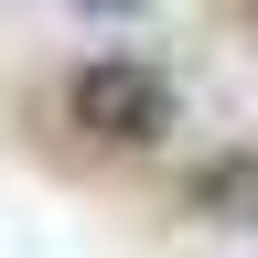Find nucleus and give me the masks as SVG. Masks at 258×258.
I'll return each instance as SVG.
<instances>
[{"label": "nucleus", "instance_id": "7ed1b4c3", "mask_svg": "<svg viewBox=\"0 0 258 258\" xmlns=\"http://www.w3.org/2000/svg\"><path fill=\"white\" fill-rule=\"evenodd\" d=\"M76 11H86V22H129L140 0H76Z\"/></svg>", "mask_w": 258, "mask_h": 258}, {"label": "nucleus", "instance_id": "f03ea898", "mask_svg": "<svg viewBox=\"0 0 258 258\" xmlns=\"http://www.w3.org/2000/svg\"><path fill=\"white\" fill-rule=\"evenodd\" d=\"M183 215L205 226H258V151H215L183 172Z\"/></svg>", "mask_w": 258, "mask_h": 258}, {"label": "nucleus", "instance_id": "f257e3e1", "mask_svg": "<svg viewBox=\"0 0 258 258\" xmlns=\"http://www.w3.org/2000/svg\"><path fill=\"white\" fill-rule=\"evenodd\" d=\"M64 118L86 129V140H108V151H151L161 129H172V76L140 54H97L64 76Z\"/></svg>", "mask_w": 258, "mask_h": 258}]
</instances>
